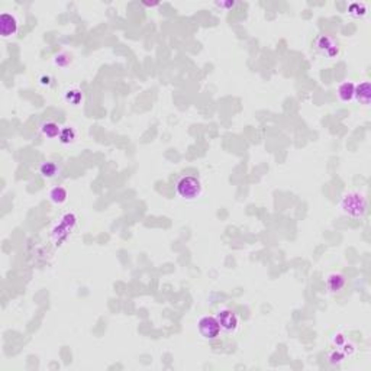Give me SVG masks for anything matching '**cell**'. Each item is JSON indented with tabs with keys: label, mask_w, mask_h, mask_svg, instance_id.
I'll return each instance as SVG.
<instances>
[{
	"label": "cell",
	"mask_w": 371,
	"mask_h": 371,
	"mask_svg": "<svg viewBox=\"0 0 371 371\" xmlns=\"http://www.w3.org/2000/svg\"><path fill=\"white\" fill-rule=\"evenodd\" d=\"M339 209L351 218H357V219L364 218L367 212V199L364 194L357 191L347 193L342 196L339 202Z\"/></svg>",
	"instance_id": "cell-1"
},
{
	"label": "cell",
	"mask_w": 371,
	"mask_h": 371,
	"mask_svg": "<svg viewBox=\"0 0 371 371\" xmlns=\"http://www.w3.org/2000/svg\"><path fill=\"white\" fill-rule=\"evenodd\" d=\"M176 191L185 200H196V199H199L202 196L203 187H202V183L196 177L185 176V177H182L177 182Z\"/></svg>",
	"instance_id": "cell-2"
},
{
	"label": "cell",
	"mask_w": 371,
	"mask_h": 371,
	"mask_svg": "<svg viewBox=\"0 0 371 371\" xmlns=\"http://www.w3.org/2000/svg\"><path fill=\"white\" fill-rule=\"evenodd\" d=\"M197 328L200 335L207 339V341H213L220 335V325L216 319V316H203L199 322H197Z\"/></svg>",
	"instance_id": "cell-3"
},
{
	"label": "cell",
	"mask_w": 371,
	"mask_h": 371,
	"mask_svg": "<svg viewBox=\"0 0 371 371\" xmlns=\"http://www.w3.org/2000/svg\"><path fill=\"white\" fill-rule=\"evenodd\" d=\"M216 319L220 325V329L225 332H234L239 325V319H238L236 313H234L232 310H228V309L220 310L216 315Z\"/></svg>",
	"instance_id": "cell-4"
},
{
	"label": "cell",
	"mask_w": 371,
	"mask_h": 371,
	"mask_svg": "<svg viewBox=\"0 0 371 371\" xmlns=\"http://www.w3.org/2000/svg\"><path fill=\"white\" fill-rule=\"evenodd\" d=\"M315 45L316 48L325 54L328 58H334L337 54H338V47H337V42L332 36L329 35H319L315 41Z\"/></svg>",
	"instance_id": "cell-5"
},
{
	"label": "cell",
	"mask_w": 371,
	"mask_h": 371,
	"mask_svg": "<svg viewBox=\"0 0 371 371\" xmlns=\"http://www.w3.org/2000/svg\"><path fill=\"white\" fill-rule=\"evenodd\" d=\"M0 32L3 38L13 36L17 32V20L10 13H1L0 16Z\"/></svg>",
	"instance_id": "cell-6"
},
{
	"label": "cell",
	"mask_w": 371,
	"mask_h": 371,
	"mask_svg": "<svg viewBox=\"0 0 371 371\" xmlns=\"http://www.w3.org/2000/svg\"><path fill=\"white\" fill-rule=\"evenodd\" d=\"M354 97L363 103V104H370V99H371V87L369 82H363L360 84L355 86V93H354Z\"/></svg>",
	"instance_id": "cell-7"
},
{
	"label": "cell",
	"mask_w": 371,
	"mask_h": 371,
	"mask_svg": "<svg viewBox=\"0 0 371 371\" xmlns=\"http://www.w3.org/2000/svg\"><path fill=\"white\" fill-rule=\"evenodd\" d=\"M326 286L329 288L331 293H337V291H341L345 286V277L339 273H332L328 280H326Z\"/></svg>",
	"instance_id": "cell-8"
},
{
	"label": "cell",
	"mask_w": 371,
	"mask_h": 371,
	"mask_svg": "<svg viewBox=\"0 0 371 371\" xmlns=\"http://www.w3.org/2000/svg\"><path fill=\"white\" fill-rule=\"evenodd\" d=\"M355 93V84L353 82H344L338 87V96L342 101H351L354 99Z\"/></svg>",
	"instance_id": "cell-9"
},
{
	"label": "cell",
	"mask_w": 371,
	"mask_h": 371,
	"mask_svg": "<svg viewBox=\"0 0 371 371\" xmlns=\"http://www.w3.org/2000/svg\"><path fill=\"white\" fill-rule=\"evenodd\" d=\"M41 132L44 136L50 138V139H54V138H58L60 134H61V128L55 123V122H44L41 125Z\"/></svg>",
	"instance_id": "cell-10"
},
{
	"label": "cell",
	"mask_w": 371,
	"mask_h": 371,
	"mask_svg": "<svg viewBox=\"0 0 371 371\" xmlns=\"http://www.w3.org/2000/svg\"><path fill=\"white\" fill-rule=\"evenodd\" d=\"M39 173H41L42 177H45V179H54V177H57V174H58V167H57V164L52 163V161H45V163H42V164L39 166Z\"/></svg>",
	"instance_id": "cell-11"
},
{
	"label": "cell",
	"mask_w": 371,
	"mask_h": 371,
	"mask_svg": "<svg viewBox=\"0 0 371 371\" xmlns=\"http://www.w3.org/2000/svg\"><path fill=\"white\" fill-rule=\"evenodd\" d=\"M67 197H68V193H67V190H66L64 187H61V186L54 187V188L50 191V199H51V202L55 203V204H63V203L67 200Z\"/></svg>",
	"instance_id": "cell-12"
},
{
	"label": "cell",
	"mask_w": 371,
	"mask_h": 371,
	"mask_svg": "<svg viewBox=\"0 0 371 371\" xmlns=\"http://www.w3.org/2000/svg\"><path fill=\"white\" fill-rule=\"evenodd\" d=\"M348 13L354 17H364L367 15V4L366 3H353L348 7Z\"/></svg>",
	"instance_id": "cell-13"
},
{
	"label": "cell",
	"mask_w": 371,
	"mask_h": 371,
	"mask_svg": "<svg viewBox=\"0 0 371 371\" xmlns=\"http://www.w3.org/2000/svg\"><path fill=\"white\" fill-rule=\"evenodd\" d=\"M58 138H60V141L63 144H71L76 139V131L73 128H70V126L68 128H63Z\"/></svg>",
	"instance_id": "cell-14"
},
{
	"label": "cell",
	"mask_w": 371,
	"mask_h": 371,
	"mask_svg": "<svg viewBox=\"0 0 371 371\" xmlns=\"http://www.w3.org/2000/svg\"><path fill=\"white\" fill-rule=\"evenodd\" d=\"M66 99H67V101H70V103H73V104H79L80 100L83 99V94H82L80 90L74 89V90H68V92H67Z\"/></svg>",
	"instance_id": "cell-15"
},
{
	"label": "cell",
	"mask_w": 371,
	"mask_h": 371,
	"mask_svg": "<svg viewBox=\"0 0 371 371\" xmlns=\"http://www.w3.org/2000/svg\"><path fill=\"white\" fill-rule=\"evenodd\" d=\"M42 84H50V79H48V77H44V79H42Z\"/></svg>",
	"instance_id": "cell-16"
}]
</instances>
